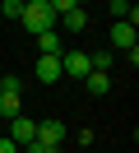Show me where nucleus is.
I'll return each instance as SVG.
<instances>
[{
    "instance_id": "15",
    "label": "nucleus",
    "mask_w": 139,
    "mask_h": 153,
    "mask_svg": "<svg viewBox=\"0 0 139 153\" xmlns=\"http://www.w3.org/2000/svg\"><path fill=\"white\" fill-rule=\"evenodd\" d=\"M0 153H23V149H19V144H14V139L5 134V139H0Z\"/></svg>"
},
{
    "instance_id": "3",
    "label": "nucleus",
    "mask_w": 139,
    "mask_h": 153,
    "mask_svg": "<svg viewBox=\"0 0 139 153\" xmlns=\"http://www.w3.org/2000/svg\"><path fill=\"white\" fill-rule=\"evenodd\" d=\"M9 139H14L19 149H23V144H33V139H37V121H28V116H14V121H9Z\"/></svg>"
},
{
    "instance_id": "5",
    "label": "nucleus",
    "mask_w": 139,
    "mask_h": 153,
    "mask_svg": "<svg viewBox=\"0 0 139 153\" xmlns=\"http://www.w3.org/2000/svg\"><path fill=\"white\" fill-rule=\"evenodd\" d=\"M60 70L74 74V79H83L88 74V56H83V51H60Z\"/></svg>"
},
{
    "instance_id": "11",
    "label": "nucleus",
    "mask_w": 139,
    "mask_h": 153,
    "mask_svg": "<svg viewBox=\"0 0 139 153\" xmlns=\"http://www.w3.org/2000/svg\"><path fill=\"white\" fill-rule=\"evenodd\" d=\"M107 65H111V51H107V47L88 56V70H102V74H107Z\"/></svg>"
},
{
    "instance_id": "12",
    "label": "nucleus",
    "mask_w": 139,
    "mask_h": 153,
    "mask_svg": "<svg viewBox=\"0 0 139 153\" xmlns=\"http://www.w3.org/2000/svg\"><path fill=\"white\" fill-rule=\"evenodd\" d=\"M0 14H5V19H23V5H19V0H5V5H0Z\"/></svg>"
},
{
    "instance_id": "2",
    "label": "nucleus",
    "mask_w": 139,
    "mask_h": 153,
    "mask_svg": "<svg viewBox=\"0 0 139 153\" xmlns=\"http://www.w3.org/2000/svg\"><path fill=\"white\" fill-rule=\"evenodd\" d=\"M111 47L116 51H125L130 56V65L139 60V47H135V23H111Z\"/></svg>"
},
{
    "instance_id": "16",
    "label": "nucleus",
    "mask_w": 139,
    "mask_h": 153,
    "mask_svg": "<svg viewBox=\"0 0 139 153\" xmlns=\"http://www.w3.org/2000/svg\"><path fill=\"white\" fill-rule=\"evenodd\" d=\"M74 5H79V10H83V5H93V0H74Z\"/></svg>"
},
{
    "instance_id": "8",
    "label": "nucleus",
    "mask_w": 139,
    "mask_h": 153,
    "mask_svg": "<svg viewBox=\"0 0 139 153\" xmlns=\"http://www.w3.org/2000/svg\"><path fill=\"white\" fill-rule=\"evenodd\" d=\"M83 88H88L93 97H102V93H111V79L102 74V70H88V74H83Z\"/></svg>"
},
{
    "instance_id": "6",
    "label": "nucleus",
    "mask_w": 139,
    "mask_h": 153,
    "mask_svg": "<svg viewBox=\"0 0 139 153\" xmlns=\"http://www.w3.org/2000/svg\"><path fill=\"white\" fill-rule=\"evenodd\" d=\"M37 139H42V144H51V149H60V139H65V125L51 116V121H42V125H37Z\"/></svg>"
},
{
    "instance_id": "10",
    "label": "nucleus",
    "mask_w": 139,
    "mask_h": 153,
    "mask_svg": "<svg viewBox=\"0 0 139 153\" xmlns=\"http://www.w3.org/2000/svg\"><path fill=\"white\" fill-rule=\"evenodd\" d=\"M0 116H9V121L19 116V93H0Z\"/></svg>"
},
{
    "instance_id": "7",
    "label": "nucleus",
    "mask_w": 139,
    "mask_h": 153,
    "mask_svg": "<svg viewBox=\"0 0 139 153\" xmlns=\"http://www.w3.org/2000/svg\"><path fill=\"white\" fill-rule=\"evenodd\" d=\"M60 23H65V33H83V28H88V10H79V5H74V10L60 14Z\"/></svg>"
},
{
    "instance_id": "9",
    "label": "nucleus",
    "mask_w": 139,
    "mask_h": 153,
    "mask_svg": "<svg viewBox=\"0 0 139 153\" xmlns=\"http://www.w3.org/2000/svg\"><path fill=\"white\" fill-rule=\"evenodd\" d=\"M37 51H42V56H60V37H56L51 28H46V33H37Z\"/></svg>"
},
{
    "instance_id": "14",
    "label": "nucleus",
    "mask_w": 139,
    "mask_h": 153,
    "mask_svg": "<svg viewBox=\"0 0 139 153\" xmlns=\"http://www.w3.org/2000/svg\"><path fill=\"white\" fill-rule=\"evenodd\" d=\"M51 5V14H65V10H74V0H46Z\"/></svg>"
},
{
    "instance_id": "13",
    "label": "nucleus",
    "mask_w": 139,
    "mask_h": 153,
    "mask_svg": "<svg viewBox=\"0 0 139 153\" xmlns=\"http://www.w3.org/2000/svg\"><path fill=\"white\" fill-rule=\"evenodd\" d=\"M23 153H60V149H51V144H42V139H33V144H23Z\"/></svg>"
},
{
    "instance_id": "1",
    "label": "nucleus",
    "mask_w": 139,
    "mask_h": 153,
    "mask_svg": "<svg viewBox=\"0 0 139 153\" xmlns=\"http://www.w3.org/2000/svg\"><path fill=\"white\" fill-rule=\"evenodd\" d=\"M19 23L37 37V33H46V28L56 23V14H51V5H46V0H33V5H23V19H19Z\"/></svg>"
},
{
    "instance_id": "17",
    "label": "nucleus",
    "mask_w": 139,
    "mask_h": 153,
    "mask_svg": "<svg viewBox=\"0 0 139 153\" xmlns=\"http://www.w3.org/2000/svg\"><path fill=\"white\" fill-rule=\"evenodd\" d=\"M19 5H33V0H19Z\"/></svg>"
},
{
    "instance_id": "4",
    "label": "nucleus",
    "mask_w": 139,
    "mask_h": 153,
    "mask_svg": "<svg viewBox=\"0 0 139 153\" xmlns=\"http://www.w3.org/2000/svg\"><path fill=\"white\" fill-rule=\"evenodd\" d=\"M37 79H42V84H60V79H65L60 56H37Z\"/></svg>"
}]
</instances>
